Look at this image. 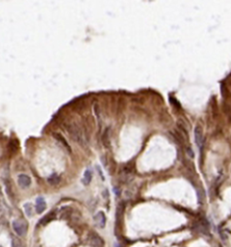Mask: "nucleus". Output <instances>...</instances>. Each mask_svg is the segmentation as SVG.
<instances>
[{
    "label": "nucleus",
    "mask_w": 231,
    "mask_h": 247,
    "mask_svg": "<svg viewBox=\"0 0 231 247\" xmlns=\"http://www.w3.org/2000/svg\"><path fill=\"white\" fill-rule=\"evenodd\" d=\"M66 129L68 133L71 136L73 141L78 143L82 147H85L88 142V138L84 136L81 126L79 124L75 123V122H69L68 124H66Z\"/></svg>",
    "instance_id": "nucleus-1"
},
{
    "label": "nucleus",
    "mask_w": 231,
    "mask_h": 247,
    "mask_svg": "<svg viewBox=\"0 0 231 247\" xmlns=\"http://www.w3.org/2000/svg\"><path fill=\"white\" fill-rule=\"evenodd\" d=\"M13 228L14 231L16 233L19 237H23L27 231L28 225L27 223L23 220H15L13 222Z\"/></svg>",
    "instance_id": "nucleus-2"
},
{
    "label": "nucleus",
    "mask_w": 231,
    "mask_h": 247,
    "mask_svg": "<svg viewBox=\"0 0 231 247\" xmlns=\"http://www.w3.org/2000/svg\"><path fill=\"white\" fill-rule=\"evenodd\" d=\"M88 241H90V243L94 247H103V245H104V242H103V240L100 238L99 235L94 233V231L88 234Z\"/></svg>",
    "instance_id": "nucleus-3"
},
{
    "label": "nucleus",
    "mask_w": 231,
    "mask_h": 247,
    "mask_svg": "<svg viewBox=\"0 0 231 247\" xmlns=\"http://www.w3.org/2000/svg\"><path fill=\"white\" fill-rule=\"evenodd\" d=\"M195 142H196L197 146L200 149H202L204 138H203V130L201 128V126H196V128H195Z\"/></svg>",
    "instance_id": "nucleus-4"
},
{
    "label": "nucleus",
    "mask_w": 231,
    "mask_h": 247,
    "mask_svg": "<svg viewBox=\"0 0 231 247\" xmlns=\"http://www.w3.org/2000/svg\"><path fill=\"white\" fill-rule=\"evenodd\" d=\"M94 221L95 223L97 224V226H99L100 228H103L105 227V224H106V216L104 212H98L96 214V215L94 216Z\"/></svg>",
    "instance_id": "nucleus-5"
},
{
    "label": "nucleus",
    "mask_w": 231,
    "mask_h": 247,
    "mask_svg": "<svg viewBox=\"0 0 231 247\" xmlns=\"http://www.w3.org/2000/svg\"><path fill=\"white\" fill-rule=\"evenodd\" d=\"M18 184L22 188H28L31 184V178L26 174H20L18 176Z\"/></svg>",
    "instance_id": "nucleus-6"
},
{
    "label": "nucleus",
    "mask_w": 231,
    "mask_h": 247,
    "mask_svg": "<svg viewBox=\"0 0 231 247\" xmlns=\"http://www.w3.org/2000/svg\"><path fill=\"white\" fill-rule=\"evenodd\" d=\"M46 209V202L44 200L43 197H38L37 201H35V211L37 213L41 214L43 213Z\"/></svg>",
    "instance_id": "nucleus-7"
},
{
    "label": "nucleus",
    "mask_w": 231,
    "mask_h": 247,
    "mask_svg": "<svg viewBox=\"0 0 231 247\" xmlns=\"http://www.w3.org/2000/svg\"><path fill=\"white\" fill-rule=\"evenodd\" d=\"M53 137L57 140L58 142L61 143V144H63L64 145V147L66 148V149H68L71 152V147L69 146V144H68V142L66 141V139L64 138L63 136L61 135V133H53Z\"/></svg>",
    "instance_id": "nucleus-8"
},
{
    "label": "nucleus",
    "mask_w": 231,
    "mask_h": 247,
    "mask_svg": "<svg viewBox=\"0 0 231 247\" xmlns=\"http://www.w3.org/2000/svg\"><path fill=\"white\" fill-rule=\"evenodd\" d=\"M102 143L104 147L108 148L111 145V138H109V128H106L104 133H102Z\"/></svg>",
    "instance_id": "nucleus-9"
},
{
    "label": "nucleus",
    "mask_w": 231,
    "mask_h": 247,
    "mask_svg": "<svg viewBox=\"0 0 231 247\" xmlns=\"http://www.w3.org/2000/svg\"><path fill=\"white\" fill-rule=\"evenodd\" d=\"M72 209L70 207H64L61 210V219H68L69 217L72 215Z\"/></svg>",
    "instance_id": "nucleus-10"
},
{
    "label": "nucleus",
    "mask_w": 231,
    "mask_h": 247,
    "mask_svg": "<svg viewBox=\"0 0 231 247\" xmlns=\"http://www.w3.org/2000/svg\"><path fill=\"white\" fill-rule=\"evenodd\" d=\"M55 218V213L54 212H50L47 214L46 216H44L42 219L40 220V224H47L50 221H52L53 219Z\"/></svg>",
    "instance_id": "nucleus-11"
},
{
    "label": "nucleus",
    "mask_w": 231,
    "mask_h": 247,
    "mask_svg": "<svg viewBox=\"0 0 231 247\" xmlns=\"http://www.w3.org/2000/svg\"><path fill=\"white\" fill-rule=\"evenodd\" d=\"M8 149H10L11 152H13V153L17 152L18 149H19V142H18L16 139L11 140L10 142V144H8Z\"/></svg>",
    "instance_id": "nucleus-12"
},
{
    "label": "nucleus",
    "mask_w": 231,
    "mask_h": 247,
    "mask_svg": "<svg viewBox=\"0 0 231 247\" xmlns=\"http://www.w3.org/2000/svg\"><path fill=\"white\" fill-rule=\"evenodd\" d=\"M92 172L90 170H85L84 174V179H82V183L85 186H88V184H90V183L92 181Z\"/></svg>",
    "instance_id": "nucleus-13"
},
{
    "label": "nucleus",
    "mask_w": 231,
    "mask_h": 247,
    "mask_svg": "<svg viewBox=\"0 0 231 247\" xmlns=\"http://www.w3.org/2000/svg\"><path fill=\"white\" fill-rule=\"evenodd\" d=\"M48 183L50 184H52V186H56L58 183L61 181V177L58 176V175H56V174H52L51 176H49L48 177Z\"/></svg>",
    "instance_id": "nucleus-14"
},
{
    "label": "nucleus",
    "mask_w": 231,
    "mask_h": 247,
    "mask_svg": "<svg viewBox=\"0 0 231 247\" xmlns=\"http://www.w3.org/2000/svg\"><path fill=\"white\" fill-rule=\"evenodd\" d=\"M24 211H25V214L27 215V217H32V215H34V207H32L31 203H25L24 204Z\"/></svg>",
    "instance_id": "nucleus-15"
},
{
    "label": "nucleus",
    "mask_w": 231,
    "mask_h": 247,
    "mask_svg": "<svg viewBox=\"0 0 231 247\" xmlns=\"http://www.w3.org/2000/svg\"><path fill=\"white\" fill-rule=\"evenodd\" d=\"M124 209H125V205H124L123 202H122V203H120L119 207H117V220H118V221L121 220V218H122Z\"/></svg>",
    "instance_id": "nucleus-16"
},
{
    "label": "nucleus",
    "mask_w": 231,
    "mask_h": 247,
    "mask_svg": "<svg viewBox=\"0 0 231 247\" xmlns=\"http://www.w3.org/2000/svg\"><path fill=\"white\" fill-rule=\"evenodd\" d=\"M11 246L13 247H22V242L19 238H13L11 239Z\"/></svg>",
    "instance_id": "nucleus-17"
}]
</instances>
